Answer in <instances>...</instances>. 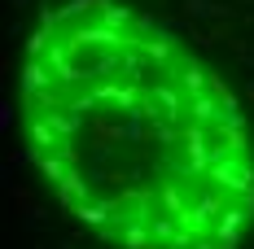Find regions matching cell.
Listing matches in <instances>:
<instances>
[{
    "label": "cell",
    "instance_id": "obj_1",
    "mask_svg": "<svg viewBox=\"0 0 254 249\" xmlns=\"http://www.w3.org/2000/svg\"><path fill=\"white\" fill-rule=\"evenodd\" d=\"M22 131L62 210L114 249H237L254 223L237 97L131 4L40 13L22 52Z\"/></svg>",
    "mask_w": 254,
    "mask_h": 249
}]
</instances>
